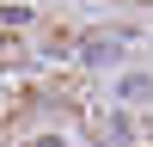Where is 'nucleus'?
Segmentation results:
<instances>
[{"mask_svg": "<svg viewBox=\"0 0 153 147\" xmlns=\"http://www.w3.org/2000/svg\"><path fill=\"white\" fill-rule=\"evenodd\" d=\"M117 92H123V98H135V104H147V98H153V80H141V74H129V80H123Z\"/></svg>", "mask_w": 153, "mask_h": 147, "instance_id": "f257e3e1", "label": "nucleus"}]
</instances>
